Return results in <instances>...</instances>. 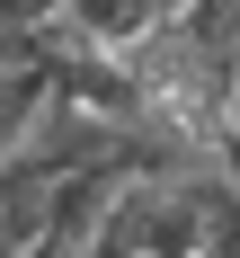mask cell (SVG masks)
I'll list each match as a JSON object with an SVG mask.
<instances>
[{
    "label": "cell",
    "mask_w": 240,
    "mask_h": 258,
    "mask_svg": "<svg viewBox=\"0 0 240 258\" xmlns=\"http://www.w3.org/2000/svg\"><path fill=\"white\" fill-rule=\"evenodd\" d=\"M187 0H62V36L71 45H98V53H125L142 45L160 18H178Z\"/></svg>",
    "instance_id": "1"
},
{
    "label": "cell",
    "mask_w": 240,
    "mask_h": 258,
    "mask_svg": "<svg viewBox=\"0 0 240 258\" xmlns=\"http://www.w3.org/2000/svg\"><path fill=\"white\" fill-rule=\"evenodd\" d=\"M187 205H196V258H240V187L213 160H187Z\"/></svg>",
    "instance_id": "2"
},
{
    "label": "cell",
    "mask_w": 240,
    "mask_h": 258,
    "mask_svg": "<svg viewBox=\"0 0 240 258\" xmlns=\"http://www.w3.org/2000/svg\"><path fill=\"white\" fill-rule=\"evenodd\" d=\"M62 0H0V27H53Z\"/></svg>",
    "instance_id": "3"
},
{
    "label": "cell",
    "mask_w": 240,
    "mask_h": 258,
    "mask_svg": "<svg viewBox=\"0 0 240 258\" xmlns=\"http://www.w3.org/2000/svg\"><path fill=\"white\" fill-rule=\"evenodd\" d=\"M213 169H222V178L240 187V116H231V134H222V143H213Z\"/></svg>",
    "instance_id": "4"
}]
</instances>
